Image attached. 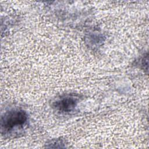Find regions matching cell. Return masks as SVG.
I'll list each match as a JSON object with an SVG mask.
<instances>
[{
    "label": "cell",
    "mask_w": 149,
    "mask_h": 149,
    "mask_svg": "<svg viewBox=\"0 0 149 149\" xmlns=\"http://www.w3.org/2000/svg\"><path fill=\"white\" fill-rule=\"evenodd\" d=\"M27 120V113L22 109H13L7 112L1 119V129L9 132L15 127L24 125Z\"/></svg>",
    "instance_id": "cell-1"
},
{
    "label": "cell",
    "mask_w": 149,
    "mask_h": 149,
    "mask_svg": "<svg viewBox=\"0 0 149 149\" xmlns=\"http://www.w3.org/2000/svg\"><path fill=\"white\" fill-rule=\"evenodd\" d=\"M78 102V98L74 95H68L60 98L54 102V108L61 112H69L73 110Z\"/></svg>",
    "instance_id": "cell-2"
}]
</instances>
